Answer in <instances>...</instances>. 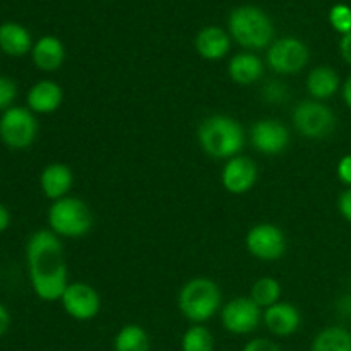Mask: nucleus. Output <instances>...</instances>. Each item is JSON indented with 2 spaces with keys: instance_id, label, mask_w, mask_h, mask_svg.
Returning <instances> with one entry per match:
<instances>
[{
  "instance_id": "1",
  "label": "nucleus",
  "mask_w": 351,
  "mask_h": 351,
  "mask_svg": "<svg viewBox=\"0 0 351 351\" xmlns=\"http://www.w3.org/2000/svg\"><path fill=\"white\" fill-rule=\"evenodd\" d=\"M26 266L31 288L43 302L60 300L69 285V266L60 237L36 230L26 243Z\"/></svg>"
},
{
  "instance_id": "2",
  "label": "nucleus",
  "mask_w": 351,
  "mask_h": 351,
  "mask_svg": "<svg viewBox=\"0 0 351 351\" xmlns=\"http://www.w3.org/2000/svg\"><path fill=\"white\" fill-rule=\"evenodd\" d=\"M197 141L208 156L228 161L242 154L245 146V130L233 117L211 115L199 125Z\"/></svg>"
},
{
  "instance_id": "3",
  "label": "nucleus",
  "mask_w": 351,
  "mask_h": 351,
  "mask_svg": "<svg viewBox=\"0 0 351 351\" xmlns=\"http://www.w3.org/2000/svg\"><path fill=\"white\" fill-rule=\"evenodd\" d=\"M178 311L192 324L211 321L223 307L221 288L209 278H192L180 288L177 297Z\"/></svg>"
},
{
  "instance_id": "4",
  "label": "nucleus",
  "mask_w": 351,
  "mask_h": 351,
  "mask_svg": "<svg viewBox=\"0 0 351 351\" xmlns=\"http://www.w3.org/2000/svg\"><path fill=\"white\" fill-rule=\"evenodd\" d=\"M228 29L230 36L247 51L269 48L274 38V26L271 17L263 9L254 5H242L232 10Z\"/></svg>"
},
{
  "instance_id": "5",
  "label": "nucleus",
  "mask_w": 351,
  "mask_h": 351,
  "mask_svg": "<svg viewBox=\"0 0 351 351\" xmlns=\"http://www.w3.org/2000/svg\"><path fill=\"white\" fill-rule=\"evenodd\" d=\"M48 230L60 239H82L95 225V215L82 199L67 195L48 208Z\"/></svg>"
},
{
  "instance_id": "6",
  "label": "nucleus",
  "mask_w": 351,
  "mask_h": 351,
  "mask_svg": "<svg viewBox=\"0 0 351 351\" xmlns=\"http://www.w3.org/2000/svg\"><path fill=\"white\" fill-rule=\"evenodd\" d=\"M291 122L297 132L305 139L321 141L332 134L336 127V115L324 101L304 99L291 113Z\"/></svg>"
},
{
  "instance_id": "7",
  "label": "nucleus",
  "mask_w": 351,
  "mask_h": 351,
  "mask_svg": "<svg viewBox=\"0 0 351 351\" xmlns=\"http://www.w3.org/2000/svg\"><path fill=\"white\" fill-rule=\"evenodd\" d=\"M36 115L27 106H10L0 115V141L9 149L24 151L38 137Z\"/></svg>"
},
{
  "instance_id": "8",
  "label": "nucleus",
  "mask_w": 351,
  "mask_h": 351,
  "mask_svg": "<svg viewBox=\"0 0 351 351\" xmlns=\"http://www.w3.org/2000/svg\"><path fill=\"white\" fill-rule=\"evenodd\" d=\"M311 58L308 47L293 36L280 38L267 48L266 64L280 75H295L304 71Z\"/></svg>"
},
{
  "instance_id": "9",
  "label": "nucleus",
  "mask_w": 351,
  "mask_h": 351,
  "mask_svg": "<svg viewBox=\"0 0 351 351\" xmlns=\"http://www.w3.org/2000/svg\"><path fill=\"white\" fill-rule=\"evenodd\" d=\"M245 249L250 256L263 263H274L287 254V235L273 223H259L247 232Z\"/></svg>"
},
{
  "instance_id": "10",
  "label": "nucleus",
  "mask_w": 351,
  "mask_h": 351,
  "mask_svg": "<svg viewBox=\"0 0 351 351\" xmlns=\"http://www.w3.org/2000/svg\"><path fill=\"white\" fill-rule=\"evenodd\" d=\"M221 326L235 336L252 335L263 322V308L257 307L250 297H235L219 311Z\"/></svg>"
},
{
  "instance_id": "11",
  "label": "nucleus",
  "mask_w": 351,
  "mask_h": 351,
  "mask_svg": "<svg viewBox=\"0 0 351 351\" xmlns=\"http://www.w3.org/2000/svg\"><path fill=\"white\" fill-rule=\"evenodd\" d=\"M58 302L62 304L65 314L79 322L93 321L101 311V297L95 287L84 281L69 283Z\"/></svg>"
},
{
  "instance_id": "12",
  "label": "nucleus",
  "mask_w": 351,
  "mask_h": 351,
  "mask_svg": "<svg viewBox=\"0 0 351 351\" xmlns=\"http://www.w3.org/2000/svg\"><path fill=\"white\" fill-rule=\"evenodd\" d=\"M290 130L283 122L274 119L257 120L250 127V143L264 156H278L290 146Z\"/></svg>"
},
{
  "instance_id": "13",
  "label": "nucleus",
  "mask_w": 351,
  "mask_h": 351,
  "mask_svg": "<svg viewBox=\"0 0 351 351\" xmlns=\"http://www.w3.org/2000/svg\"><path fill=\"white\" fill-rule=\"evenodd\" d=\"M257 180H259V168L252 158L239 154L223 165L221 185L232 195L247 194L256 187Z\"/></svg>"
},
{
  "instance_id": "14",
  "label": "nucleus",
  "mask_w": 351,
  "mask_h": 351,
  "mask_svg": "<svg viewBox=\"0 0 351 351\" xmlns=\"http://www.w3.org/2000/svg\"><path fill=\"white\" fill-rule=\"evenodd\" d=\"M263 324L266 326L271 335L278 338L293 336L302 326V314L293 304L278 302L273 307L263 311Z\"/></svg>"
},
{
  "instance_id": "15",
  "label": "nucleus",
  "mask_w": 351,
  "mask_h": 351,
  "mask_svg": "<svg viewBox=\"0 0 351 351\" xmlns=\"http://www.w3.org/2000/svg\"><path fill=\"white\" fill-rule=\"evenodd\" d=\"M64 101V89L50 79L34 82L26 95V106L34 115H50L60 108Z\"/></svg>"
},
{
  "instance_id": "16",
  "label": "nucleus",
  "mask_w": 351,
  "mask_h": 351,
  "mask_svg": "<svg viewBox=\"0 0 351 351\" xmlns=\"http://www.w3.org/2000/svg\"><path fill=\"white\" fill-rule=\"evenodd\" d=\"M74 185V173L65 163L55 161L47 165L40 173V189L51 202L67 197Z\"/></svg>"
},
{
  "instance_id": "17",
  "label": "nucleus",
  "mask_w": 351,
  "mask_h": 351,
  "mask_svg": "<svg viewBox=\"0 0 351 351\" xmlns=\"http://www.w3.org/2000/svg\"><path fill=\"white\" fill-rule=\"evenodd\" d=\"M232 36L218 26H208L195 36V50L204 60H221L230 53Z\"/></svg>"
},
{
  "instance_id": "18",
  "label": "nucleus",
  "mask_w": 351,
  "mask_h": 351,
  "mask_svg": "<svg viewBox=\"0 0 351 351\" xmlns=\"http://www.w3.org/2000/svg\"><path fill=\"white\" fill-rule=\"evenodd\" d=\"M305 86H307V93L312 99L326 101L338 95V91L341 89V77L329 65H317V67L311 69V72L307 74Z\"/></svg>"
},
{
  "instance_id": "19",
  "label": "nucleus",
  "mask_w": 351,
  "mask_h": 351,
  "mask_svg": "<svg viewBox=\"0 0 351 351\" xmlns=\"http://www.w3.org/2000/svg\"><path fill=\"white\" fill-rule=\"evenodd\" d=\"M264 75V62L254 51H242L230 58L228 77L239 86H252Z\"/></svg>"
},
{
  "instance_id": "20",
  "label": "nucleus",
  "mask_w": 351,
  "mask_h": 351,
  "mask_svg": "<svg viewBox=\"0 0 351 351\" xmlns=\"http://www.w3.org/2000/svg\"><path fill=\"white\" fill-rule=\"evenodd\" d=\"M31 58L36 69L43 72H55L64 65L65 47L57 36H41L31 50Z\"/></svg>"
},
{
  "instance_id": "21",
  "label": "nucleus",
  "mask_w": 351,
  "mask_h": 351,
  "mask_svg": "<svg viewBox=\"0 0 351 351\" xmlns=\"http://www.w3.org/2000/svg\"><path fill=\"white\" fill-rule=\"evenodd\" d=\"M0 50L9 57H24L33 50L29 31L17 23H3L0 26Z\"/></svg>"
},
{
  "instance_id": "22",
  "label": "nucleus",
  "mask_w": 351,
  "mask_h": 351,
  "mask_svg": "<svg viewBox=\"0 0 351 351\" xmlns=\"http://www.w3.org/2000/svg\"><path fill=\"white\" fill-rule=\"evenodd\" d=\"M311 351H351V332L343 326H329L317 332Z\"/></svg>"
},
{
  "instance_id": "23",
  "label": "nucleus",
  "mask_w": 351,
  "mask_h": 351,
  "mask_svg": "<svg viewBox=\"0 0 351 351\" xmlns=\"http://www.w3.org/2000/svg\"><path fill=\"white\" fill-rule=\"evenodd\" d=\"M113 351H151V338L139 324H125L113 339Z\"/></svg>"
},
{
  "instance_id": "24",
  "label": "nucleus",
  "mask_w": 351,
  "mask_h": 351,
  "mask_svg": "<svg viewBox=\"0 0 351 351\" xmlns=\"http://www.w3.org/2000/svg\"><path fill=\"white\" fill-rule=\"evenodd\" d=\"M281 293L283 291H281L280 281L273 276H264L254 281L249 297L257 307H261L264 311V308L273 307L274 304L281 302Z\"/></svg>"
},
{
  "instance_id": "25",
  "label": "nucleus",
  "mask_w": 351,
  "mask_h": 351,
  "mask_svg": "<svg viewBox=\"0 0 351 351\" xmlns=\"http://www.w3.org/2000/svg\"><path fill=\"white\" fill-rule=\"evenodd\" d=\"M182 351H215V336L204 324H192L180 341Z\"/></svg>"
},
{
  "instance_id": "26",
  "label": "nucleus",
  "mask_w": 351,
  "mask_h": 351,
  "mask_svg": "<svg viewBox=\"0 0 351 351\" xmlns=\"http://www.w3.org/2000/svg\"><path fill=\"white\" fill-rule=\"evenodd\" d=\"M329 23L335 27L338 33L348 34L351 33V9L348 5H343V3H338V5L332 7L329 10Z\"/></svg>"
},
{
  "instance_id": "27",
  "label": "nucleus",
  "mask_w": 351,
  "mask_h": 351,
  "mask_svg": "<svg viewBox=\"0 0 351 351\" xmlns=\"http://www.w3.org/2000/svg\"><path fill=\"white\" fill-rule=\"evenodd\" d=\"M288 93H290V89L280 79H273L263 86V98L271 105H280V103L287 101Z\"/></svg>"
},
{
  "instance_id": "28",
  "label": "nucleus",
  "mask_w": 351,
  "mask_h": 351,
  "mask_svg": "<svg viewBox=\"0 0 351 351\" xmlns=\"http://www.w3.org/2000/svg\"><path fill=\"white\" fill-rule=\"evenodd\" d=\"M17 98V86L14 79L7 75H0V113L14 106V101Z\"/></svg>"
},
{
  "instance_id": "29",
  "label": "nucleus",
  "mask_w": 351,
  "mask_h": 351,
  "mask_svg": "<svg viewBox=\"0 0 351 351\" xmlns=\"http://www.w3.org/2000/svg\"><path fill=\"white\" fill-rule=\"evenodd\" d=\"M242 351H281V348L278 346V343L273 341V339L254 338L245 343Z\"/></svg>"
},
{
  "instance_id": "30",
  "label": "nucleus",
  "mask_w": 351,
  "mask_h": 351,
  "mask_svg": "<svg viewBox=\"0 0 351 351\" xmlns=\"http://www.w3.org/2000/svg\"><path fill=\"white\" fill-rule=\"evenodd\" d=\"M336 175H338V180L341 182L345 187H351V153L345 154V156L338 161Z\"/></svg>"
},
{
  "instance_id": "31",
  "label": "nucleus",
  "mask_w": 351,
  "mask_h": 351,
  "mask_svg": "<svg viewBox=\"0 0 351 351\" xmlns=\"http://www.w3.org/2000/svg\"><path fill=\"white\" fill-rule=\"evenodd\" d=\"M338 211L346 221L351 223V187H346L338 197Z\"/></svg>"
},
{
  "instance_id": "32",
  "label": "nucleus",
  "mask_w": 351,
  "mask_h": 351,
  "mask_svg": "<svg viewBox=\"0 0 351 351\" xmlns=\"http://www.w3.org/2000/svg\"><path fill=\"white\" fill-rule=\"evenodd\" d=\"M339 53H341L343 60L351 65V33L343 34L341 41H339Z\"/></svg>"
},
{
  "instance_id": "33",
  "label": "nucleus",
  "mask_w": 351,
  "mask_h": 351,
  "mask_svg": "<svg viewBox=\"0 0 351 351\" xmlns=\"http://www.w3.org/2000/svg\"><path fill=\"white\" fill-rule=\"evenodd\" d=\"M10 328V312L3 304H0V338L9 331Z\"/></svg>"
},
{
  "instance_id": "34",
  "label": "nucleus",
  "mask_w": 351,
  "mask_h": 351,
  "mask_svg": "<svg viewBox=\"0 0 351 351\" xmlns=\"http://www.w3.org/2000/svg\"><path fill=\"white\" fill-rule=\"evenodd\" d=\"M336 308H338L339 315L351 319V295H345V297L339 298L338 304H336Z\"/></svg>"
},
{
  "instance_id": "35",
  "label": "nucleus",
  "mask_w": 351,
  "mask_h": 351,
  "mask_svg": "<svg viewBox=\"0 0 351 351\" xmlns=\"http://www.w3.org/2000/svg\"><path fill=\"white\" fill-rule=\"evenodd\" d=\"M10 225V213L9 209L5 208V204L0 202V233L5 232Z\"/></svg>"
},
{
  "instance_id": "36",
  "label": "nucleus",
  "mask_w": 351,
  "mask_h": 351,
  "mask_svg": "<svg viewBox=\"0 0 351 351\" xmlns=\"http://www.w3.org/2000/svg\"><path fill=\"white\" fill-rule=\"evenodd\" d=\"M341 96L345 105L351 110V74L345 79V82L341 84Z\"/></svg>"
},
{
  "instance_id": "37",
  "label": "nucleus",
  "mask_w": 351,
  "mask_h": 351,
  "mask_svg": "<svg viewBox=\"0 0 351 351\" xmlns=\"http://www.w3.org/2000/svg\"><path fill=\"white\" fill-rule=\"evenodd\" d=\"M65 351H69V350H65Z\"/></svg>"
}]
</instances>
